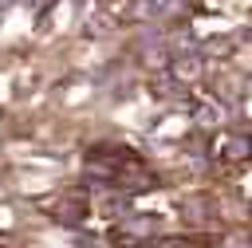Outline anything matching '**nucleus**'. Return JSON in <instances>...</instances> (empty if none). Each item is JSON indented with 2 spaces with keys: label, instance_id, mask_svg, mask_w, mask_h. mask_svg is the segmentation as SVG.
Returning a JSON list of instances; mask_svg holds the SVG:
<instances>
[{
  "label": "nucleus",
  "instance_id": "nucleus-1",
  "mask_svg": "<svg viewBox=\"0 0 252 248\" xmlns=\"http://www.w3.org/2000/svg\"><path fill=\"white\" fill-rule=\"evenodd\" d=\"M201 71V59L197 55H189V59H173V75H181V79H193Z\"/></svg>",
  "mask_w": 252,
  "mask_h": 248
},
{
  "label": "nucleus",
  "instance_id": "nucleus-2",
  "mask_svg": "<svg viewBox=\"0 0 252 248\" xmlns=\"http://www.w3.org/2000/svg\"><path fill=\"white\" fill-rule=\"evenodd\" d=\"M252 154V142L248 138H232L228 146H224V157H232V161H240V157H248Z\"/></svg>",
  "mask_w": 252,
  "mask_h": 248
},
{
  "label": "nucleus",
  "instance_id": "nucleus-3",
  "mask_svg": "<svg viewBox=\"0 0 252 248\" xmlns=\"http://www.w3.org/2000/svg\"><path fill=\"white\" fill-rule=\"evenodd\" d=\"M79 217H83V201H75V205H63V209H59V220H71V224H75Z\"/></svg>",
  "mask_w": 252,
  "mask_h": 248
}]
</instances>
